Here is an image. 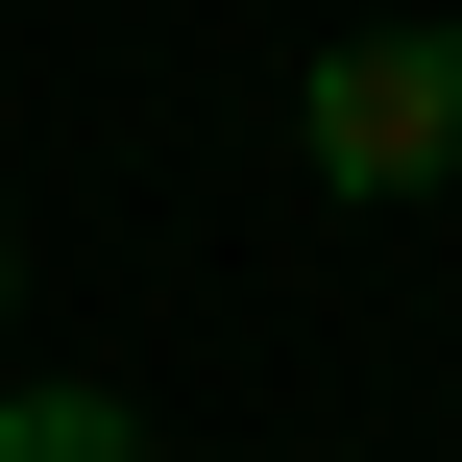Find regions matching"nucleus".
Here are the masks:
<instances>
[{"mask_svg": "<svg viewBox=\"0 0 462 462\" xmlns=\"http://www.w3.org/2000/svg\"><path fill=\"white\" fill-rule=\"evenodd\" d=\"M292 171H317L341 219H414L462 171V24H341V49L292 73Z\"/></svg>", "mask_w": 462, "mask_h": 462, "instance_id": "1", "label": "nucleus"}, {"mask_svg": "<svg viewBox=\"0 0 462 462\" xmlns=\"http://www.w3.org/2000/svg\"><path fill=\"white\" fill-rule=\"evenodd\" d=\"M0 462H171L122 390H0Z\"/></svg>", "mask_w": 462, "mask_h": 462, "instance_id": "2", "label": "nucleus"}, {"mask_svg": "<svg viewBox=\"0 0 462 462\" xmlns=\"http://www.w3.org/2000/svg\"><path fill=\"white\" fill-rule=\"evenodd\" d=\"M0 317H24V219H0Z\"/></svg>", "mask_w": 462, "mask_h": 462, "instance_id": "3", "label": "nucleus"}]
</instances>
